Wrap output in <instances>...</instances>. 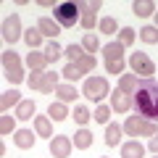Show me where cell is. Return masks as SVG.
Masks as SVG:
<instances>
[{
    "instance_id": "35",
    "label": "cell",
    "mask_w": 158,
    "mask_h": 158,
    "mask_svg": "<svg viewBox=\"0 0 158 158\" xmlns=\"http://www.w3.org/2000/svg\"><path fill=\"white\" fill-rule=\"evenodd\" d=\"M92 118H95L98 124H108V118H111V108H108V106H98Z\"/></svg>"
},
{
    "instance_id": "38",
    "label": "cell",
    "mask_w": 158,
    "mask_h": 158,
    "mask_svg": "<svg viewBox=\"0 0 158 158\" xmlns=\"http://www.w3.org/2000/svg\"><path fill=\"white\" fill-rule=\"evenodd\" d=\"M148 148H150V150H153V153L158 156V132H156V135L150 137V142H148Z\"/></svg>"
},
{
    "instance_id": "24",
    "label": "cell",
    "mask_w": 158,
    "mask_h": 158,
    "mask_svg": "<svg viewBox=\"0 0 158 158\" xmlns=\"http://www.w3.org/2000/svg\"><path fill=\"white\" fill-rule=\"evenodd\" d=\"M56 95H58V100H61V103H71L79 92H77V87H74V85H58L56 87Z\"/></svg>"
},
{
    "instance_id": "12",
    "label": "cell",
    "mask_w": 158,
    "mask_h": 158,
    "mask_svg": "<svg viewBox=\"0 0 158 158\" xmlns=\"http://www.w3.org/2000/svg\"><path fill=\"white\" fill-rule=\"evenodd\" d=\"M132 106H135V98H132V95H124L121 90L111 95V111H116V113H127Z\"/></svg>"
},
{
    "instance_id": "34",
    "label": "cell",
    "mask_w": 158,
    "mask_h": 158,
    "mask_svg": "<svg viewBox=\"0 0 158 158\" xmlns=\"http://www.w3.org/2000/svg\"><path fill=\"white\" fill-rule=\"evenodd\" d=\"M118 42H121L124 48H129L132 42H135V29H132V27H124L121 32H118Z\"/></svg>"
},
{
    "instance_id": "28",
    "label": "cell",
    "mask_w": 158,
    "mask_h": 158,
    "mask_svg": "<svg viewBox=\"0 0 158 158\" xmlns=\"http://www.w3.org/2000/svg\"><path fill=\"white\" fill-rule=\"evenodd\" d=\"M95 66H98V63H95V56H90V53H85V56L77 61V69H79L82 74H90Z\"/></svg>"
},
{
    "instance_id": "32",
    "label": "cell",
    "mask_w": 158,
    "mask_h": 158,
    "mask_svg": "<svg viewBox=\"0 0 158 158\" xmlns=\"http://www.w3.org/2000/svg\"><path fill=\"white\" fill-rule=\"evenodd\" d=\"M90 118H92V113L87 111L85 106H77V108H74V121H77V124H82V127H85L87 121H90Z\"/></svg>"
},
{
    "instance_id": "3",
    "label": "cell",
    "mask_w": 158,
    "mask_h": 158,
    "mask_svg": "<svg viewBox=\"0 0 158 158\" xmlns=\"http://www.w3.org/2000/svg\"><path fill=\"white\" fill-rule=\"evenodd\" d=\"M0 61H3V71H6L8 82H11V85H21V82H24V69H21V61H19L16 53L6 50Z\"/></svg>"
},
{
    "instance_id": "30",
    "label": "cell",
    "mask_w": 158,
    "mask_h": 158,
    "mask_svg": "<svg viewBox=\"0 0 158 158\" xmlns=\"http://www.w3.org/2000/svg\"><path fill=\"white\" fill-rule=\"evenodd\" d=\"M61 56H63V48L58 45L56 40H53L50 45L45 48V58H48V63H56V61H58V58H61Z\"/></svg>"
},
{
    "instance_id": "29",
    "label": "cell",
    "mask_w": 158,
    "mask_h": 158,
    "mask_svg": "<svg viewBox=\"0 0 158 158\" xmlns=\"http://www.w3.org/2000/svg\"><path fill=\"white\" fill-rule=\"evenodd\" d=\"M140 40L148 45H156L158 42V27H142L140 29Z\"/></svg>"
},
{
    "instance_id": "25",
    "label": "cell",
    "mask_w": 158,
    "mask_h": 158,
    "mask_svg": "<svg viewBox=\"0 0 158 158\" xmlns=\"http://www.w3.org/2000/svg\"><path fill=\"white\" fill-rule=\"evenodd\" d=\"M24 40H27V45L34 50V48H40V45H42V32H40L37 27H29L27 32H24Z\"/></svg>"
},
{
    "instance_id": "10",
    "label": "cell",
    "mask_w": 158,
    "mask_h": 158,
    "mask_svg": "<svg viewBox=\"0 0 158 158\" xmlns=\"http://www.w3.org/2000/svg\"><path fill=\"white\" fill-rule=\"evenodd\" d=\"M71 150H74L71 137L56 135V137L50 140V156H53V158H69V156H71Z\"/></svg>"
},
{
    "instance_id": "15",
    "label": "cell",
    "mask_w": 158,
    "mask_h": 158,
    "mask_svg": "<svg viewBox=\"0 0 158 158\" xmlns=\"http://www.w3.org/2000/svg\"><path fill=\"white\" fill-rule=\"evenodd\" d=\"M142 156H145V148L137 140H129L121 145V158H142Z\"/></svg>"
},
{
    "instance_id": "4",
    "label": "cell",
    "mask_w": 158,
    "mask_h": 158,
    "mask_svg": "<svg viewBox=\"0 0 158 158\" xmlns=\"http://www.w3.org/2000/svg\"><path fill=\"white\" fill-rule=\"evenodd\" d=\"M124 129H127L129 137H153L158 132L156 124L148 121V118H142V116H129V118H127V124H124Z\"/></svg>"
},
{
    "instance_id": "22",
    "label": "cell",
    "mask_w": 158,
    "mask_h": 158,
    "mask_svg": "<svg viewBox=\"0 0 158 158\" xmlns=\"http://www.w3.org/2000/svg\"><path fill=\"white\" fill-rule=\"evenodd\" d=\"M27 66L32 69V71H42V69L48 66V58H45V53H29L27 56Z\"/></svg>"
},
{
    "instance_id": "8",
    "label": "cell",
    "mask_w": 158,
    "mask_h": 158,
    "mask_svg": "<svg viewBox=\"0 0 158 158\" xmlns=\"http://www.w3.org/2000/svg\"><path fill=\"white\" fill-rule=\"evenodd\" d=\"M129 66L135 74H142V77H150V74H156V63L148 58V53H132L129 56Z\"/></svg>"
},
{
    "instance_id": "39",
    "label": "cell",
    "mask_w": 158,
    "mask_h": 158,
    "mask_svg": "<svg viewBox=\"0 0 158 158\" xmlns=\"http://www.w3.org/2000/svg\"><path fill=\"white\" fill-rule=\"evenodd\" d=\"M156 27H158V11H156Z\"/></svg>"
},
{
    "instance_id": "18",
    "label": "cell",
    "mask_w": 158,
    "mask_h": 158,
    "mask_svg": "<svg viewBox=\"0 0 158 158\" xmlns=\"http://www.w3.org/2000/svg\"><path fill=\"white\" fill-rule=\"evenodd\" d=\"M48 116L53 118V121H66L69 118V108H66V103H50V108H48Z\"/></svg>"
},
{
    "instance_id": "20",
    "label": "cell",
    "mask_w": 158,
    "mask_h": 158,
    "mask_svg": "<svg viewBox=\"0 0 158 158\" xmlns=\"http://www.w3.org/2000/svg\"><path fill=\"white\" fill-rule=\"evenodd\" d=\"M21 103V92H16V90H8V92H3V98H0V111L6 113L11 106H19Z\"/></svg>"
},
{
    "instance_id": "13",
    "label": "cell",
    "mask_w": 158,
    "mask_h": 158,
    "mask_svg": "<svg viewBox=\"0 0 158 158\" xmlns=\"http://www.w3.org/2000/svg\"><path fill=\"white\" fill-rule=\"evenodd\" d=\"M37 29L42 32V37H53V40L61 34V24L53 21V19H48V16H42V19L37 21Z\"/></svg>"
},
{
    "instance_id": "37",
    "label": "cell",
    "mask_w": 158,
    "mask_h": 158,
    "mask_svg": "<svg viewBox=\"0 0 158 158\" xmlns=\"http://www.w3.org/2000/svg\"><path fill=\"white\" fill-rule=\"evenodd\" d=\"M100 32L103 34H113V32H116V19H111V16L100 19Z\"/></svg>"
},
{
    "instance_id": "5",
    "label": "cell",
    "mask_w": 158,
    "mask_h": 158,
    "mask_svg": "<svg viewBox=\"0 0 158 158\" xmlns=\"http://www.w3.org/2000/svg\"><path fill=\"white\" fill-rule=\"evenodd\" d=\"M53 13H56V21L61 24V29L74 27V24L79 21V16H82L77 3H58V6L53 8Z\"/></svg>"
},
{
    "instance_id": "16",
    "label": "cell",
    "mask_w": 158,
    "mask_h": 158,
    "mask_svg": "<svg viewBox=\"0 0 158 158\" xmlns=\"http://www.w3.org/2000/svg\"><path fill=\"white\" fill-rule=\"evenodd\" d=\"M53 118L50 116H34V129H37L40 137H50L53 140Z\"/></svg>"
},
{
    "instance_id": "23",
    "label": "cell",
    "mask_w": 158,
    "mask_h": 158,
    "mask_svg": "<svg viewBox=\"0 0 158 158\" xmlns=\"http://www.w3.org/2000/svg\"><path fill=\"white\" fill-rule=\"evenodd\" d=\"M71 142H74V148H79V150H87V148L92 145V132L90 129H79Z\"/></svg>"
},
{
    "instance_id": "26",
    "label": "cell",
    "mask_w": 158,
    "mask_h": 158,
    "mask_svg": "<svg viewBox=\"0 0 158 158\" xmlns=\"http://www.w3.org/2000/svg\"><path fill=\"white\" fill-rule=\"evenodd\" d=\"M118 140H121V127H118V124H108V129H106V145L108 148H116Z\"/></svg>"
},
{
    "instance_id": "9",
    "label": "cell",
    "mask_w": 158,
    "mask_h": 158,
    "mask_svg": "<svg viewBox=\"0 0 158 158\" xmlns=\"http://www.w3.org/2000/svg\"><path fill=\"white\" fill-rule=\"evenodd\" d=\"M77 6H79V13H82V16H79V24L90 32V29L95 27V19H98V11H100V3H98V0H92V3H77Z\"/></svg>"
},
{
    "instance_id": "11",
    "label": "cell",
    "mask_w": 158,
    "mask_h": 158,
    "mask_svg": "<svg viewBox=\"0 0 158 158\" xmlns=\"http://www.w3.org/2000/svg\"><path fill=\"white\" fill-rule=\"evenodd\" d=\"M19 37H21V19H19V13H11V16L3 21V40L13 45Z\"/></svg>"
},
{
    "instance_id": "2",
    "label": "cell",
    "mask_w": 158,
    "mask_h": 158,
    "mask_svg": "<svg viewBox=\"0 0 158 158\" xmlns=\"http://www.w3.org/2000/svg\"><path fill=\"white\" fill-rule=\"evenodd\" d=\"M108 74H124V45L121 42H108L103 48Z\"/></svg>"
},
{
    "instance_id": "1",
    "label": "cell",
    "mask_w": 158,
    "mask_h": 158,
    "mask_svg": "<svg viewBox=\"0 0 158 158\" xmlns=\"http://www.w3.org/2000/svg\"><path fill=\"white\" fill-rule=\"evenodd\" d=\"M135 108H137V113H140L142 118L156 121V118H158V82H153V79H142V82H137Z\"/></svg>"
},
{
    "instance_id": "14",
    "label": "cell",
    "mask_w": 158,
    "mask_h": 158,
    "mask_svg": "<svg viewBox=\"0 0 158 158\" xmlns=\"http://www.w3.org/2000/svg\"><path fill=\"white\" fill-rule=\"evenodd\" d=\"M132 13L140 16V19H148L150 13H156V3L153 0H135L132 3Z\"/></svg>"
},
{
    "instance_id": "27",
    "label": "cell",
    "mask_w": 158,
    "mask_h": 158,
    "mask_svg": "<svg viewBox=\"0 0 158 158\" xmlns=\"http://www.w3.org/2000/svg\"><path fill=\"white\" fill-rule=\"evenodd\" d=\"M82 48H85V50L92 56V53H98V50H100V42H98V37H95L92 32H87L85 37H82Z\"/></svg>"
},
{
    "instance_id": "31",
    "label": "cell",
    "mask_w": 158,
    "mask_h": 158,
    "mask_svg": "<svg viewBox=\"0 0 158 158\" xmlns=\"http://www.w3.org/2000/svg\"><path fill=\"white\" fill-rule=\"evenodd\" d=\"M63 53L69 56V61H71V63H77L79 58L85 56V48H82V45H74V42H71L69 48H63Z\"/></svg>"
},
{
    "instance_id": "21",
    "label": "cell",
    "mask_w": 158,
    "mask_h": 158,
    "mask_svg": "<svg viewBox=\"0 0 158 158\" xmlns=\"http://www.w3.org/2000/svg\"><path fill=\"white\" fill-rule=\"evenodd\" d=\"M13 142H16L21 150H29V148L34 145V135L29 129H16V137H13Z\"/></svg>"
},
{
    "instance_id": "36",
    "label": "cell",
    "mask_w": 158,
    "mask_h": 158,
    "mask_svg": "<svg viewBox=\"0 0 158 158\" xmlns=\"http://www.w3.org/2000/svg\"><path fill=\"white\" fill-rule=\"evenodd\" d=\"M13 129H16L13 116H0V135H11Z\"/></svg>"
},
{
    "instance_id": "7",
    "label": "cell",
    "mask_w": 158,
    "mask_h": 158,
    "mask_svg": "<svg viewBox=\"0 0 158 158\" xmlns=\"http://www.w3.org/2000/svg\"><path fill=\"white\" fill-rule=\"evenodd\" d=\"M85 98L87 100H92V103H98V100H103V98L108 95V79H103V77H90V79H85Z\"/></svg>"
},
{
    "instance_id": "19",
    "label": "cell",
    "mask_w": 158,
    "mask_h": 158,
    "mask_svg": "<svg viewBox=\"0 0 158 158\" xmlns=\"http://www.w3.org/2000/svg\"><path fill=\"white\" fill-rule=\"evenodd\" d=\"M118 90L124 92V95H135L137 77H135V74H121V79H118Z\"/></svg>"
},
{
    "instance_id": "6",
    "label": "cell",
    "mask_w": 158,
    "mask_h": 158,
    "mask_svg": "<svg viewBox=\"0 0 158 158\" xmlns=\"http://www.w3.org/2000/svg\"><path fill=\"white\" fill-rule=\"evenodd\" d=\"M29 87H32V90H40V92H56L58 74H53V71H32Z\"/></svg>"
},
{
    "instance_id": "17",
    "label": "cell",
    "mask_w": 158,
    "mask_h": 158,
    "mask_svg": "<svg viewBox=\"0 0 158 158\" xmlns=\"http://www.w3.org/2000/svg\"><path fill=\"white\" fill-rule=\"evenodd\" d=\"M34 111H37L34 100H21V103L16 106V118H21V121H29V118L34 116Z\"/></svg>"
},
{
    "instance_id": "33",
    "label": "cell",
    "mask_w": 158,
    "mask_h": 158,
    "mask_svg": "<svg viewBox=\"0 0 158 158\" xmlns=\"http://www.w3.org/2000/svg\"><path fill=\"white\" fill-rule=\"evenodd\" d=\"M61 74H63V79H69V82H77V79H82V77H85V74H82V71L77 69V63H69V66L63 69Z\"/></svg>"
}]
</instances>
